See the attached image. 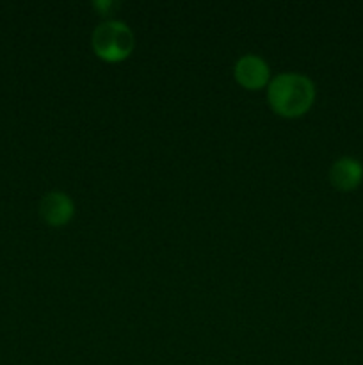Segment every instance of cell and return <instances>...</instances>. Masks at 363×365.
<instances>
[{
    "label": "cell",
    "instance_id": "obj_2",
    "mask_svg": "<svg viewBox=\"0 0 363 365\" xmlns=\"http://www.w3.org/2000/svg\"><path fill=\"white\" fill-rule=\"evenodd\" d=\"M91 43L96 56L109 63H117L128 57V53L134 48V34L123 21L107 20L96 25Z\"/></svg>",
    "mask_w": 363,
    "mask_h": 365
},
{
    "label": "cell",
    "instance_id": "obj_6",
    "mask_svg": "<svg viewBox=\"0 0 363 365\" xmlns=\"http://www.w3.org/2000/svg\"><path fill=\"white\" fill-rule=\"evenodd\" d=\"M95 7H96V9L105 11V9H109V7H112V4H110V2H95Z\"/></svg>",
    "mask_w": 363,
    "mask_h": 365
},
{
    "label": "cell",
    "instance_id": "obj_4",
    "mask_svg": "<svg viewBox=\"0 0 363 365\" xmlns=\"http://www.w3.org/2000/svg\"><path fill=\"white\" fill-rule=\"evenodd\" d=\"M75 205L71 202V198L64 192L53 191L48 192L41 198L39 202V214H41L43 220L48 225H64L73 217Z\"/></svg>",
    "mask_w": 363,
    "mask_h": 365
},
{
    "label": "cell",
    "instance_id": "obj_1",
    "mask_svg": "<svg viewBox=\"0 0 363 365\" xmlns=\"http://www.w3.org/2000/svg\"><path fill=\"white\" fill-rule=\"evenodd\" d=\"M267 96L270 107L281 116H301L313 103L315 86L306 75L280 73L270 81Z\"/></svg>",
    "mask_w": 363,
    "mask_h": 365
},
{
    "label": "cell",
    "instance_id": "obj_5",
    "mask_svg": "<svg viewBox=\"0 0 363 365\" xmlns=\"http://www.w3.org/2000/svg\"><path fill=\"white\" fill-rule=\"evenodd\" d=\"M330 178L335 187L349 191L362 182L363 166L352 157H342V159L335 160L333 166H331Z\"/></svg>",
    "mask_w": 363,
    "mask_h": 365
},
{
    "label": "cell",
    "instance_id": "obj_3",
    "mask_svg": "<svg viewBox=\"0 0 363 365\" xmlns=\"http://www.w3.org/2000/svg\"><path fill=\"white\" fill-rule=\"evenodd\" d=\"M235 78L248 89H258L267 84L269 78V66L265 61L258 56H242L235 63Z\"/></svg>",
    "mask_w": 363,
    "mask_h": 365
}]
</instances>
